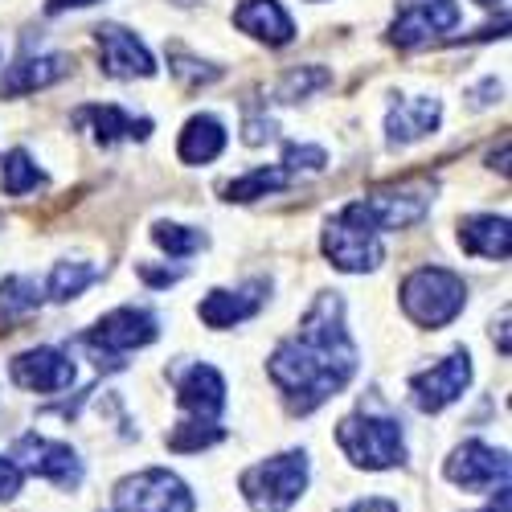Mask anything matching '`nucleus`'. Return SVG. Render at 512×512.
Instances as JSON below:
<instances>
[{
    "label": "nucleus",
    "mask_w": 512,
    "mask_h": 512,
    "mask_svg": "<svg viewBox=\"0 0 512 512\" xmlns=\"http://www.w3.org/2000/svg\"><path fill=\"white\" fill-rule=\"evenodd\" d=\"M267 373L291 414H312L349 386L357 373V345L345 328V304L336 291L312 304L300 332L271 353Z\"/></svg>",
    "instance_id": "1"
},
{
    "label": "nucleus",
    "mask_w": 512,
    "mask_h": 512,
    "mask_svg": "<svg viewBox=\"0 0 512 512\" xmlns=\"http://www.w3.org/2000/svg\"><path fill=\"white\" fill-rule=\"evenodd\" d=\"M324 254L332 259V267L345 271V275H365V271L381 267V259H386V246H381V230L373 226L365 201L345 205L324 226Z\"/></svg>",
    "instance_id": "2"
},
{
    "label": "nucleus",
    "mask_w": 512,
    "mask_h": 512,
    "mask_svg": "<svg viewBox=\"0 0 512 512\" xmlns=\"http://www.w3.org/2000/svg\"><path fill=\"white\" fill-rule=\"evenodd\" d=\"M238 488L254 512H287L308 488V455L283 451L275 459H263L238 476Z\"/></svg>",
    "instance_id": "3"
},
{
    "label": "nucleus",
    "mask_w": 512,
    "mask_h": 512,
    "mask_svg": "<svg viewBox=\"0 0 512 512\" xmlns=\"http://www.w3.org/2000/svg\"><path fill=\"white\" fill-rule=\"evenodd\" d=\"M467 304V283L447 267H418L402 283V312L418 328H443Z\"/></svg>",
    "instance_id": "4"
},
{
    "label": "nucleus",
    "mask_w": 512,
    "mask_h": 512,
    "mask_svg": "<svg viewBox=\"0 0 512 512\" xmlns=\"http://www.w3.org/2000/svg\"><path fill=\"white\" fill-rule=\"evenodd\" d=\"M336 443L357 467H365V472H386V467L406 463V439H402L398 418L349 414L336 426Z\"/></svg>",
    "instance_id": "5"
},
{
    "label": "nucleus",
    "mask_w": 512,
    "mask_h": 512,
    "mask_svg": "<svg viewBox=\"0 0 512 512\" xmlns=\"http://www.w3.org/2000/svg\"><path fill=\"white\" fill-rule=\"evenodd\" d=\"M156 320L148 316V312H140V308H115V312H107L87 336H82V345H87L91 353H95V365L103 369H119L123 361V353H132V349H144V345H152L156 340Z\"/></svg>",
    "instance_id": "6"
},
{
    "label": "nucleus",
    "mask_w": 512,
    "mask_h": 512,
    "mask_svg": "<svg viewBox=\"0 0 512 512\" xmlns=\"http://www.w3.org/2000/svg\"><path fill=\"white\" fill-rule=\"evenodd\" d=\"M197 500L189 484L164 467H148L115 484V512H193Z\"/></svg>",
    "instance_id": "7"
},
{
    "label": "nucleus",
    "mask_w": 512,
    "mask_h": 512,
    "mask_svg": "<svg viewBox=\"0 0 512 512\" xmlns=\"http://www.w3.org/2000/svg\"><path fill=\"white\" fill-rule=\"evenodd\" d=\"M467 386H472V357H467V349H455L439 365L410 377V402L422 414H439L451 402H459Z\"/></svg>",
    "instance_id": "8"
},
{
    "label": "nucleus",
    "mask_w": 512,
    "mask_h": 512,
    "mask_svg": "<svg viewBox=\"0 0 512 512\" xmlns=\"http://www.w3.org/2000/svg\"><path fill=\"white\" fill-rule=\"evenodd\" d=\"M447 480L459 484L463 492H492V488H508V455L480 443V439H467L463 447L451 451L447 459Z\"/></svg>",
    "instance_id": "9"
},
{
    "label": "nucleus",
    "mask_w": 512,
    "mask_h": 512,
    "mask_svg": "<svg viewBox=\"0 0 512 512\" xmlns=\"http://www.w3.org/2000/svg\"><path fill=\"white\" fill-rule=\"evenodd\" d=\"M455 25H459L455 0H402V13L390 25V41L398 50H418L431 37L451 33Z\"/></svg>",
    "instance_id": "10"
},
{
    "label": "nucleus",
    "mask_w": 512,
    "mask_h": 512,
    "mask_svg": "<svg viewBox=\"0 0 512 512\" xmlns=\"http://www.w3.org/2000/svg\"><path fill=\"white\" fill-rule=\"evenodd\" d=\"M13 463L29 476L54 480L62 488H78L82 484V459L66 447V443H50L41 435H25L13 443Z\"/></svg>",
    "instance_id": "11"
},
{
    "label": "nucleus",
    "mask_w": 512,
    "mask_h": 512,
    "mask_svg": "<svg viewBox=\"0 0 512 512\" xmlns=\"http://www.w3.org/2000/svg\"><path fill=\"white\" fill-rule=\"evenodd\" d=\"M9 377H13V386H21V390L58 394V390H70L74 361L62 349H29V353H17L9 361Z\"/></svg>",
    "instance_id": "12"
},
{
    "label": "nucleus",
    "mask_w": 512,
    "mask_h": 512,
    "mask_svg": "<svg viewBox=\"0 0 512 512\" xmlns=\"http://www.w3.org/2000/svg\"><path fill=\"white\" fill-rule=\"evenodd\" d=\"M95 41H99V54H103V70L111 78H152L156 74L148 46L136 33H127L123 25H99Z\"/></svg>",
    "instance_id": "13"
},
{
    "label": "nucleus",
    "mask_w": 512,
    "mask_h": 512,
    "mask_svg": "<svg viewBox=\"0 0 512 512\" xmlns=\"http://www.w3.org/2000/svg\"><path fill=\"white\" fill-rule=\"evenodd\" d=\"M177 402L197 422H218V414L226 410V381H222V373L213 365H189L185 373H177Z\"/></svg>",
    "instance_id": "14"
},
{
    "label": "nucleus",
    "mask_w": 512,
    "mask_h": 512,
    "mask_svg": "<svg viewBox=\"0 0 512 512\" xmlns=\"http://www.w3.org/2000/svg\"><path fill=\"white\" fill-rule=\"evenodd\" d=\"M263 304H267V283L254 279V283H246V287H238V291H226V287L209 291L197 312H201V320H205L209 328H234V324L250 320Z\"/></svg>",
    "instance_id": "15"
},
{
    "label": "nucleus",
    "mask_w": 512,
    "mask_h": 512,
    "mask_svg": "<svg viewBox=\"0 0 512 512\" xmlns=\"http://www.w3.org/2000/svg\"><path fill=\"white\" fill-rule=\"evenodd\" d=\"M443 119V103L439 99H426V95H414V99H402L390 107L386 115V140L390 148H406L422 136H431Z\"/></svg>",
    "instance_id": "16"
},
{
    "label": "nucleus",
    "mask_w": 512,
    "mask_h": 512,
    "mask_svg": "<svg viewBox=\"0 0 512 512\" xmlns=\"http://www.w3.org/2000/svg\"><path fill=\"white\" fill-rule=\"evenodd\" d=\"M74 70V62L66 54H41V58H25L17 66H9L0 74V99H17V95H29V91H41V87H54L66 74Z\"/></svg>",
    "instance_id": "17"
},
{
    "label": "nucleus",
    "mask_w": 512,
    "mask_h": 512,
    "mask_svg": "<svg viewBox=\"0 0 512 512\" xmlns=\"http://www.w3.org/2000/svg\"><path fill=\"white\" fill-rule=\"evenodd\" d=\"M365 209L377 230H406L426 218L431 209V193L426 189H390V193H373L365 197Z\"/></svg>",
    "instance_id": "18"
},
{
    "label": "nucleus",
    "mask_w": 512,
    "mask_h": 512,
    "mask_svg": "<svg viewBox=\"0 0 512 512\" xmlns=\"http://www.w3.org/2000/svg\"><path fill=\"white\" fill-rule=\"evenodd\" d=\"M234 25L254 41H267V46H287L295 37V25L279 0H242L234 9Z\"/></svg>",
    "instance_id": "19"
},
{
    "label": "nucleus",
    "mask_w": 512,
    "mask_h": 512,
    "mask_svg": "<svg viewBox=\"0 0 512 512\" xmlns=\"http://www.w3.org/2000/svg\"><path fill=\"white\" fill-rule=\"evenodd\" d=\"M459 246L467 254H480V259L504 263L512 254V226L508 218H496V213H476V218L459 222Z\"/></svg>",
    "instance_id": "20"
},
{
    "label": "nucleus",
    "mask_w": 512,
    "mask_h": 512,
    "mask_svg": "<svg viewBox=\"0 0 512 512\" xmlns=\"http://www.w3.org/2000/svg\"><path fill=\"white\" fill-rule=\"evenodd\" d=\"M222 148H226V127L213 115H193L181 132V144H177L185 164H209L222 156Z\"/></svg>",
    "instance_id": "21"
},
{
    "label": "nucleus",
    "mask_w": 512,
    "mask_h": 512,
    "mask_svg": "<svg viewBox=\"0 0 512 512\" xmlns=\"http://www.w3.org/2000/svg\"><path fill=\"white\" fill-rule=\"evenodd\" d=\"M78 119H91L95 123V140L103 148H111L119 140H148V132H152V119H132V115L119 111V107H87Z\"/></svg>",
    "instance_id": "22"
},
{
    "label": "nucleus",
    "mask_w": 512,
    "mask_h": 512,
    "mask_svg": "<svg viewBox=\"0 0 512 512\" xmlns=\"http://www.w3.org/2000/svg\"><path fill=\"white\" fill-rule=\"evenodd\" d=\"M287 181H291L287 168H254V173H246V177L230 181L222 193H226V201L246 205V201H259V197H267V193L287 189Z\"/></svg>",
    "instance_id": "23"
},
{
    "label": "nucleus",
    "mask_w": 512,
    "mask_h": 512,
    "mask_svg": "<svg viewBox=\"0 0 512 512\" xmlns=\"http://www.w3.org/2000/svg\"><path fill=\"white\" fill-rule=\"evenodd\" d=\"M37 185H46V173L29 160V152L13 148V152L0 156V189H5L9 197H21V193H29Z\"/></svg>",
    "instance_id": "24"
},
{
    "label": "nucleus",
    "mask_w": 512,
    "mask_h": 512,
    "mask_svg": "<svg viewBox=\"0 0 512 512\" xmlns=\"http://www.w3.org/2000/svg\"><path fill=\"white\" fill-rule=\"evenodd\" d=\"M152 242L164 254H173V259H189V254H197V250L209 246V234L189 230V226H177V222H156L152 226Z\"/></svg>",
    "instance_id": "25"
},
{
    "label": "nucleus",
    "mask_w": 512,
    "mask_h": 512,
    "mask_svg": "<svg viewBox=\"0 0 512 512\" xmlns=\"http://www.w3.org/2000/svg\"><path fill=\"white\" fill-rule=\"evenodd\" d=\"M95 279H99V267H91V263H58L50 271V295L58 304H70L74 295H82Z\"/></svg>",
    "instance_id": "26"
},
{
    "label": "nucleus",
    "mask_w": 512,
    "mask_h": 512,
    "mask_svg": "<svg viewBox=\"0 0 512 512\" xmlns=\"http://www.w3.org/2000/svg\"><path fill=\"white\" fill-rule=\"evenodd\" d=\"M41 308V287L33 279H5L0 283V320H13V316H29Z\"/></svg>",
    "instance_id": "27"
},
{
    "label": "nucleus",
    "mask_w": 512,
    "mask_h": 512,
    "mask_svg": "<svg viewBox=\"0 0 512 512\" xmlns=\"http://www.w3.org/2000/svg\"><path fill=\"white\" fill-rule=\"evenodd\" d=\"M328 82H332V74H328L324 66H300V70L283 74L275 99H279V103H300V99H308L312 91H324Z\"/></svg>",
    "instance_id": "28"
},
{
    "label": "nucleus",
    "mask_w": 512,
    "mask_h": 512,
    "mask_svg": "<svg viewBox=\"0 0 512 512\" xmlns=\"http://www.w3.org/2000/svg\"><path fill=\"white\" fill-rule=\"evenodd\" d=\"M226 439V431L218 422H181L173 435H168V447L173 451H181V455H189V451H201V447H213V443H222Z\"/></svg>",
    "instance_id": "29"
},
{
    "label": "nucleus",
    "mask_w": 512,
    "mask_h": 512,
    "mask_svg": "<svg viewBox=\"0 0 512 512\" xmlns=\"http://www.w3.org/2000/svg\"><path fill=\"white\" fill-rule=\"evenodd\" d=\"M324 164H328L324 148H312V144H287L283 148V168L287 173H320Z\"/></svg>",
    "instance_id": "30"
},
{
    "label": "nucleus",
    "mask_w": 512,
    "mask_h": 512,
    "mask_svg": "<svg viewBox=\"0 0 512 512\" xmlns=\"http://www.w3.org/2000/svg\"><path fill=\"white\" fill-rule=\"evenodd\" d=\"M173 74H177L181 82H189V87H197V82H213L222 70L209 66V62H197V58H189V54H173Z\"/></svg>",
    "instance_id": "31"
},
{
    "label": "nucleus",
    "mask_w": 512,
    "mask_h": 512,
    "mask_svg": "<svg viewBox=\"0 0 512 512\" xmlns=\"http://www.w3.org/2000/svg\"><path fill=\"white\" fill-rule=\"evenodd\" d=\"M136 275H140L148 287H168V283H177L185 271H181V267H152V263H140Z\"/></svg>",
    "instance_id": "32"
},
{
    "label": "nucleus",
    "mask_w": 512,
    "mask_h": 512,
    "mask_svg": "<svg viewBox=\"0 0 512 512\" xmlns=\"http://www.w3.org/2000/svg\"><path fill=\"white\" fill-rule=\"evenodd\" d=\"M242 140L250 144V148H259V144H267V140H275V123L271 119H246V127H242Z\"/></svg>",
    "instance_id": "33"
},
{
    "label": "nucleus",
    "mask_w": 512,
    "mask_h": 512,
    "mask_svg": "<svg viewBox=\"0 0 512 512\" xmlns=\"http://www.w3.org/2000/svg\"><path fill=\"white\" fill-rule=\"evenodd\" d=\"M21 492V467L13 459H0V500H13Z\"/></svg>",
    "instance_id": "34"
},
{
    "label": "nucleus",
    "mask_w": 512,
    "mask_h": 512,
    "mask_svg": "<svg viewBox=\"0 0 512 512\" xmlns=\"http://www.w3.org/2000/svg\"><path fill=\"white\" fill-rule=\"evenodd\" d=\"M345 512H398V504L377 496V500H357V504H353V508H345Z\"/></svg>",
    "instance_id": "35"
},
{
    "label": "nucleus",
    "mask_w": 512,
    "mask_h": 512,
    "mask_svg": "<svg viewBox=\"0 0 512 512\" xmlns=\"http://www.w3.org/2000/svg\"><path fill=\"white\" fill-rule=\"evenodd\" d=\"M87 5H95V0H50L46 13L58 17V13H66V9H87Z\"/></svg>",
    "instance_id": "36"
},
{
    "label": "nucleus",
    "mask_w": 512,
    "mask_h": 512,
    "mask_svg": "<svg viewBox=\"0 0 512 512\" xmlns=\"http://www.w3.org/2000/svg\"><path fill=\"white\" fill-rule=\"evenodd\" d=\"M484 512H508V488H496V500Z\"/></svg>",
    "instance_id": "37"
},
{
    "label": "nucleus",
    "mask_w": 512,
    "mask_h": 512,
    "mask_svg": "<svg viewBox=\"0 0 512 512\" xmlns=\"http://www.w3.org/2000/svg\"><path fill=\"white\" fill-rule=\"evenodd\" d=\"M476 5H484V9H496V5H504V0H476Z\"/></svg>",
    "instance_id": "38"
},
{
    "label": "nucleus",
    "mask_w": 512,
    "mask_h": 512,
    "mask_svg": "<svg viewBox=\"0 0 512 512\" xmlns=\"http://www.w3.org/2000/svg\"><path fill=\"white\" fill-rule=\"evenodd\" d=\"M177 5H189V0H177Z\"/></svg>",
    "instance_id": "39"
}]
</instances>
